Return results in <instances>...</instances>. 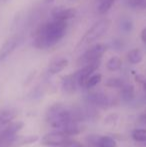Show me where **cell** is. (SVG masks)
I'll return each instance as SVG.
<instances>
[{
  "label": "cell",
  "mask_w": 146,
  "mask_h": 147,
  "mask_svg": "<svg viewBox=\"0 0 146 147\" xmlns=\"http://www.w3.org/2000/svg\"><path fill=\"white\" fill-rule=\"evenodd\" d=\"M132 138L134 141L140 142V143L146 141V129H144V128L134 129L132 131Z\"/></svg>",
  "instance_id": "cell-21"
},
{
  "label": "cell",
  "mask_w": 146,
  "mask_h": 147,
  "mask_svg": "<svg viewBox=\"0 0 146 147\" xmlns=\"http://www.w3.org/2000/svg\"><path fill=\"white\" fill-rule=\"evenodd\" d=\"M61 147H83L79 142L75 141V140H71L69 139L68 141L65 142L63 145H61Z\"/></svg>",
  "instance_id": "cell-27"
},
{
  "label": "cell",
  "mask_w": 146,
  "mask_h": 147,
  "mask_svg": "<svg viewBox=\"0 0 146 147\" xmlns=\"http://www.w3.org/2000/svg\"><path fill=\"white\" fill-rule=\"evenodd\" d=\"M111 25V21L107 18H103L100 19L99 21H97L96 23H94L92 25V27L90 28L87 32L84 34V36L82 37V39L80 40L78 45H88L90 43L97 41L109 30Z\"/></svg>",
  "instance_id": "cell-3"
},
{
  "label": "cell",
  "mask_w": 146,
  "mask_h": 147,
  "mask_svg": "<svg viewBox=\"0 0 146 147\" xmlns=\"http://www.w3.org/2000/svg\"><path fill=\"white\" fill-rule=\"evenodd\" d=\"M140 119H141V121H142V122L146 123V111H144V112L140 115Z\"/></svg>",
  "instance_id": "cell-31"
},
{
  "label": "cell",
  "mask_w": 146,
  "mask_h": 147,
  "mask_svg": "<svg viewBox=\"0 0 146 147\" xmlns=\"http://www.w3.org/2000/svg\"><path fill=\"white\" fill-rule=\"evenodd\" d=\"M70 139L68 135L62 131L49 132L41 138V144L45 146H61Z\"/></svg>",
  "instance_id": "cell-7"
},
{
  "label": "cell",
  "mask_w": 146,
  "mask_h": 147,
  "mask_svg": "<svg viewBox=\"0 0 146 147\" xmlns=\"http://www.w3.org/2000/svg\"><path fill=\"white\" fill-rule=\"evenodd\" d=\"M0 147H1V146H0Z\"/></svg>",
  "instance_id": "cell-38"
},
{
  "label": "cell",
  "mask_w": 146,
  "mask_h": 147,
  "mask_svg": "<svg viewBox=\"0 0 146 147\" xmlns=\"http://www.w3.org/2000/svg\"><path fill=\"white\" fill-rule=\"evenodd\" d=\"M96 147H100V146H96Z\"/></svg>",
  "instance_id": "cell-37"
},
{
  "label": "cell",
  "mask_w": 146,
  "mask_h": 147,
  "mask_svg": "<svg viewBox=\"0 0 146 147\" xmlns=\"http://www.w3.org/2000/svg\"><path fill=\"white\" fill-rule=\"evenodd\" d=\"M68 63H69L68 59L63 58V57H61V58L54 59L53 61H51L50 64H49L48 72L50 74H52V75L59 73V72L63 71V70H64L65 68L67 67Z\"/></svg>",
  "instance_id": "cell-13"
},
{
  "label": "cell",
  "mask_w": 146,
  "mask_h": 147,
  "mask_svg": "<svg viewBox=\"0 0 146 147\" xmlns=\"http://www.w3.org/2000/svg\"><path fill=\"white\" fill-rule=\"evenodd\" d=\"M121 89L120 96L124 102H131L135 97V90L134 86L131 84H124Z\"/></svg>",
  "instance_id": "cell-15"
},
{
  "label": "cell",
  "mask_w": 146,
  "mask_h": 147,
  "mask_svg": "<svg viewBox=\"0 0 146 147\" xmlns=\"http://www.w3.org/2000/svg\"><path fill=\"white\" fill-rule=\"evenodd\" d=\"M76 15V9L73 7L65 8L62 6H57L54 7L51 10V16L53 19L56 20H63V21H67L69 19H72Z\"/></svg>",
  "instance_id": "cell-10"
},
{
  "label": "cell",
  "mask_w": 146,
  "mask_h": 147,
  "mask_svg": "<svg viewBox=\"0 0 146 147\" xmlns=\"http://www.w3.org/2000/svg\"><path fill=\"white\" fill-rule=\"evenodd\" d=\"M116 0H101L99 1V5H98V13L103 15V14L107 13L111 9L113 5H114Z\"/></svg>",
  "instance_id": "cell-19"
},
{
  "label": "cell",
  "mask_w": 146,
  "mask_h": 147,
  "mask_svg": "<svg viewBox=\"0 0 146 147\" xmlns=\"http://www.w3.org/2000/svg\"><path fill=\"white\" fill-rule=\"evenodd\" d=\"M98 146L100 147H116L117 143L115 139H113L110 136H101L99 138Z\"/></svg>",
  "instance_id": "cell-22"
},
{
  "label": "cell",
  "mask_w": 146,
  "mask_h": 147,
  "mask_svg": "<svg viewBox=\"0 0 146 147\" xmlns=\"http://www.w3.org/2000/svg\"><path fill=\"white\" fill-rule=\"evenodd\" d=\"M45 119L53 128L60 130L68 122L72 121L70 109L67 108L62 103H55L51 105L46 111Z\"/></svg>",
  "instance_id": "cell-2"
},
{
  "label": "cell",
  "mask_w": 146,
  "mask_h": 147,
  "mask_svg": "<svg viewBox=\"0 0 146 147\" xmlns=\"http://www.w3.org/2000/svg\"><path fill=\"white\" fill-rule=\"evenodd\" d=\"M102 80V75L101 74H92L91 76H89V78L87 79L85 84L86 88H92L94 86H96L97 84H99Z\"/></svg>",
  "instance_id": "cell-23"
},
{
  "label": "cell",
  "mask_w": 146,
  "mask_h": 147,
  "mask_svg": "<svg viewBox=\"0 0 146 147\" xmlns=\"http://www.w3.org/2000/svg\"><path fill=\"white\" fill-rule=\"evenodd\" d=\"M3 1H5V2H7V1H8V0H3Z\"/></svg>",
  "instance_id": "cell-35"
},
{
  "label": "cell",
  "mask_w": 146,
  "mask_h": 147,
  "mask_svg": "<svg viewBox=\"0 0 146 147\" xmlns=\"http://www.w3.org/2000/svg\"><path fill=\"white\" fill-rule=\"evenodd\" d=\"M39 137L37 135H15L10 140L2 145V147H21L28 144H33L36 141H38Z\"/></svg>",
  "instance_id": "cell-9"
},
{
  "label": "cell",
  "mask_w": 146,
  "mask_h": 147,
  "mask_svg": "<svg viewBox=\"0 0 146 147\" xmlns=\"http://www.w3.org/2000/svg\"><path fill=\"white\" fill-rule=\"evenodd\" d=\"M143 88H144V90H145V92H146V80L143 81Z\"/></svg>",
  "instance_id": "cell-33"
},
{
  "label": "cell",
  "mask_w": 146,
  "mask_h": 147,
  "mask_svg": "<svg viewBox=\"0 0 146 147\" xmlns=\"http://www.w3.org/2000/svg\"><path fill=\"white\" fill-rule=\"evenodd\" d=\"M20 38L18 36H12L4 42L2 47L0 48V56L3 60H5L16 49L20 42Z\"/></svg>",
  "instance_id": "cell-11"
},
{
  "label": "cell",
  "mask_w": 146,
  "mask_h": 147,
  "mask_svg": "<svg viewBox=\"0 0 146 147\" xmlns=\"http://www.w3.org/2000/svg\"><path fill=\"white\" fill-rule=\"evenodd\" d=\"M77 78L75 76V73L65 75L61 79V89L66 94H72L76 91L77 88Z\"/></svg>",
  "instance_id": "cell-12"
},
{
  "label": "cell",
  "mask_w": 146,
  "mask_h": 147,
  "mask_svg": "<svg viewBox=\"0 0 146 147\" xmlns=\"http://www.w3.org/2000/svg\"><path fill=\"white\" fill-rule=\"evenodd\" d=\"M34 75H35V71L34 72H32L31 74H30L29 76H28V78H27V80H26V82H25V84H28L30 81H31L32 79H33V77H34Z\"/></svg>",
  "instance_id": "cell-30"
},
{
  "label": "cell",
  "mask_w": 146,
  "mask_h": 147,
  "mask_svg": "<svg viewBox=\"0 0 146 147\" xmlns=\"http://www.w3.org/2000/svg\"><path fill=\"white\" fill-rule=\"evenodd\" d=\"M18 111L14 108H8L0 110V126H5L11 123L16 118Z\"/></svg>",
  "instance_id": "cell-14"
},
{
  "label": "cell",
  "mask_w": 146,
  "mask_h": 147,
  "mask_svg": "<svg viewBox=\"0 0 146 147\" xmlns=\"http://www.w3.org/2000/svg\"><path fill=\"white\" fill-rule=\"evenodd\" d=\"M86 101L89 105L100 108H108L113 105V100L103 92H92L86 96Z\"/></svg>",
  "instance_id": "cell-5"
},
{
  "label": "cell",
  "mask_w": 146,
  "mask_h": 147,
  "mask_svg": "<svg viewBox=\"0 0 146 147\" xmlns=\"http://www.w3.org/2000/svg\"><path fill=\"white\" fill-rule=\"evenodd\" d=\"M100 66V60L95 62H91L86 65H84L81 69L75 72V76L77 78V83L81 87H85V84L89 76H91Z\"/></svg>",
  "instance_id": "cell-6"
},
{
  "label": "cell",
  "mask_w": 146,
  "mask_h": 147,
  "mask_svg": "<svg viewBox=\"0 0 146 147\" xmlns=\"http://www.w3.org/2000/svg\"><path fill=\"white\" fill-rule=\"evenodd\" d=\"M142 145L146 147V141H144V142H142Z\"/></svg>",
  "instance_id": "cell-34"
},
{
  "label": "cell",
  "mask_w": 146,
  "mask_h": 147,
  "mask_svg": "<svg viewBox=\"0 0 146 147\" xmlns=\"http://www.w3.org/2000/svg\"><path fill=\"white\" fill-rule=\"evenodd\" d=\"M67 23L63 20L53 19L42 24L34 35L33 45L38 49H47L54 46L64 37Z\"/></svg>",
  "instance_id": "cell-1"
},
{
  "label": "cell",
  "mask_w": 146,
  "mask_h": 147,
  "mask_svg": "<svg viewBox=\"0 0 146 147\" xmlns=\"http://www.w3.org/2000/svg\"><path fill=\"white\" fill-rule=\"evenodd\" d=\"M128 4L132 8H139V9L146 8V0H128Z\"/></svg>",
  "instance_id": "cell-25"
},
{
  "label": "cell",
  "mask_w": 146,
  "mask_h": 147,
  "mask_svg": "<svg viewBox=\"0 0 146 147\" xmlns=\"http://www.w3.org/2000/svg\"><path fill=\"white\" fill-rule=\"evenodd\" d=\"M119 28L122 32L124 33H130L133 29V22L130 18L123 17L119 21Z\"/></svg>",
  "instance_id": "cell-20"
},
{
  "label": "cell",
  "mask_w": 146,
  "mask_h": 147,
  "mask_svg": "<svg viewBox=\"0 0 146 147\" xmlns=\"http://www.w3.org/2000/svg\"><path fill=\"white\" fill-rule=\"evenodd\" d=\"M108 48V45L103 44V43H98V44L93 45L92 47L88 48L83 54L81 55V57L79 58V63L82 65H86L88 63L91 62H95L101 59V57L103 56V54L106 52Z\"/></svg>",
  "instance_id": "cell-4"
},
{
  "label": "cell",
  "mask_w": 146,
  "mask_h": 147,
  "mask_svg": "<svg viewBox=\"0 0 146 147\" xmlns=\"http://www.w3.org/2000/svg\"><path fill=\"white\" fill-rule=\"evenodd\" d=\"M98 1H101V0H98Z\"/></svg>",
  "instance_id": "cell-36"
},
{
  "label": "cell",
  "mask_w": 146,
  "mask_h": 147,
  "mask_svg": "<svg viewBox=\"0 0 146 147\" xmlns=\"http://www.w3.org/2000/svg\"><path fill=\"white\" fill-rule=\"evenodd\" d=\"M141 40L146 44V27L142 30V32H141Z\"/></svg>",
  "instance_id": "cell-29"
},
{
  "label": "cell",
  "mask_w": 146,
  "mask_h": 147,
  "mask_svg": "<svg viewBox=\"0 0 146 147\" xmlns=\"http://www.w3.org/2000/svg\"><path fill=\"white\" fill-rule=\"evenodd\" d=\"M60 131H62L63 133H65L68 136L72 135H77L82 131V127H80L77 124V122L75 121H70L68 123H66L62 128L60 129Z\"/></svg>",
  "instance_id": "cell-16"
},
{
  "label": "cell",
  "mask_w": 146,
  "mask_h": 147,
  "mask_svg": "<svg viewBox=\"0 0 146 147\" xmlns=\"http://www.w3.org/2000/svg\"><path fill=\"white\" fill-rule=\"evenodd\" d=\"M121 65H122V60L118 56L111 57L106 63V67L109 71H117L121 68Z\"/></svg>",
  "instance_id": "cell-18"
},
{
  "label": "cell",
  "mask_w": 146,
  "mask_h": 147,
  "mask_svg": "<svg viewBox=\"0 0 146 147\" xmlns=\"http://www.w3.org/2000/svg\"><path fill=\"white\" fill-rule=\"evenodd\" d=\"M55 0H44V2L45 3H47V4H49V3H52V2H54Z\"/></svg>",
  "instance_id": "cell-32"
},
{
  "label": "cell",
  "mask_w": 146,
  "mask_h": 147,
  "mask_svg": "<svg viewBox=\"0 0 146 147\" xmlns=\"http://www.w3.org/2000/svg\"><path fill=\"white\" fill-rule=\"evenodd\" d=\"M127 59H128L129 63L138 64L142 61L143 54L140 49H132V50L129 51L128 54H127Z\"/></svg>",
  "instance_id": "cell-17"
},
{
  "label": "cell",
  "mask_w": 146,
  "mask_h": 147,
  "mask_svg": "<svg viewBox=\"0 0 146 147\" xmlns=\"http://www.w3.org/2000/svg\"><path fill=\"white\" fill-rule=\"evenodd\" d=\"M124 84V81L120 78H109L105 82V85L110 88H121Z\"/></svg>",
  "instance_id": "cell-24"
},
{
  "label": "cell",
  "mask_w": 146,
  "mask_h": 147,
  "mask_svg": "<svg viewBox=\"0 0 146 147\" xmlns=\"http://www.w3.org/2000/svg\"><path fill=\"white\" fill-rule=\"evenodd\" d=\"M116 119H117V114H111L109 116L106 117L105 122L106 123H113Z\"/></svg>",
  "instance_id": "cell-28"
},
{
  "label": "cell",
  "mask_w": 146,
  "mask_h": 147,
  "mask_svg": "<svg viewBox=\"0 0 146 147\" xmlns=\"http://www.w3.org/2000/svg\"><path fill=\"white\" fill-rule=\"evenodd\" d=\"M111 47H112L114 50L119 51V50H122V49L124 48V44H123L122 40L115 39V40H112V42H111Z\"/></svg>",
  "instance_id": "cell-26"
},
{
  "label": "cell",
  "mask_w": 146,
  "mask_h": 147,
  "mask_svg": "<svg viewBox=\"0 0 146 147\" xmlns=\"http://www.w3.org/2000/svg\"><path fill=\"white\" fill-rule=\"evenodd\" d=\"M23 127H24L23 121L11 122L8 125H6V127L0 132V144L3 145L5 142H7L12 137H14Z\"/></svg>",
  "instance_id": "cell-8"
}]
</instances>
